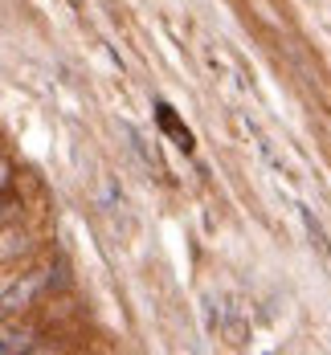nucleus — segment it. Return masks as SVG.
Returning <instances> with one entry per match:
<instances>
[{"instance_id": "nucleus-1", "label": "nucleus", "mask_w": 331, "mask_h": 355, "mask_svg": "<svg viewBox=\"0 0 331 355\" xmlns=\"http://www.w3.org/2000/svg\"><path fill=\"white\" fill-rule=\"evenodd\" d=\"M41 286H45L41 274H25L21 282H12L8 290L0 286V315H17V311H25V306L37 298V290H41Z\"/></svg>"}, {"instance_id": "nucleus-2", "label": "nucleus", "mask_w": 331, "mask_h": 355, "mask_svg": "<svg viewBox=\"0 0 331 355\" xmlns=\"http://www.w3.org/2000/svg\"><path fill=\"white\" fill-rule=\"evenodd\" d=\"M33 347V331L25 327H0V355H17Z\"/></svg>"}, {"instance_id": "nucleus-3", "label": "nucleus", "mask_w": 331, "mask_h": 355, "mask_svg": "<svg viewBox=\"0 0 331 355\" xmlns=\"http://www.w3.org/2000/svg\"><path fill=\"white\" fill-rule=\"evenodd\" d=\"M8 176H12V168H8V159H0V188H8Z\"/></svg>"}]
</instances>
